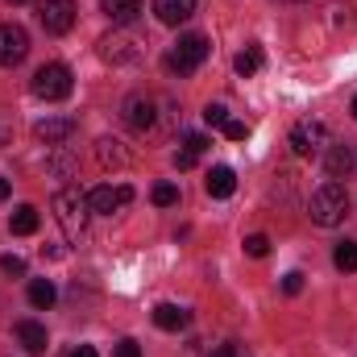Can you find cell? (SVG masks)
Here are the masks:
<instances>
[{
    "mask_svg": "<svg viewBox=\"0 0 357 357\" xmlns=\"http://www.w3.org/2000/svg\"><path fill=\"white\" fill-rule=\"evenodd\" d=\"M307 216H312L320 229H337V225L349 216V191H345V183H337V178L320 183V187L312 191V199H307Z\"/></svg>",
    "mask_w": 357,
    "mask_h": 357,
    "instance_id": "6da1fadb",
    "label": "cell"
},
{
    "mask_svg": "<svg viewBox=\"0 0 357 357\" xmlns=\"http://www.w3.org/2000/svg\"><path fill=\"white\" fill-rule=\"evenodd\" d=\"M54 220L63 225V233L71 237V241H79L84 233H88V220H91V204L88 195L79 191V187H59L54 191Z\"/></svg>",
    "mask_w": 357,
    "mask_h": 357,
    "instance_id": "7a4b0ae2",
    "label": "cell"
},
{
    "mask_svg": "<svg viewBox=\"0 0 357 357\" xmlns=\"http://www.w3.org/2000/svg\"><path fill=\"white\" fill-rule=\"evenodd\" d=\"M142 54H146V38H142L137 29H129V25H116V29L100 42V59L112 63V67L142 63Z\"/></svg>",
    "mask_w": 357,
    "mask_h": 357,
    "instance_id": "3957f363",
    "label": "cell"
},
{
    "mask_svg": "<svg viewBox=\"0 0 357 357\" xmlns=\"http://www.w3.org/2000/svg\"><path fill=\"white\" fill-rule=\"evenodd\" d=\"M208 38L204 33H183L175 46H171V54H167V71L171 75H191V71H199L204 67V59H208Z\"/></svg>",
    "mask_w": 357,
    "mask_h": 357,
    "instance_id": "277c9868",
    "label": "cell"
},
{
    "mask_svg": "<svg viewBox=\"0 0 357 357\" xmlns=\"http://www.w3.org/2000/svg\"><path fill=\"white\" fill-rule=\"evenodd\" d=\"M29 88H33L38 100H50V104H54V100H67V96H71L75 79H71V67H67V63H46V67L33 71V84H29Z\"/></svg>",
    "mask_w": 357,
    "mask_h": 357,
    "instance_id": "5b68a950",
    "label": "cell"
},
{
    "mask_svg": "<svg viewBox=\"0 0 357 357\" xmlns=\"http://www.w3.org/2000/svg\"><path fill=\"white\" fill-rule=\"evenodd\" d=\"M38 25L50 33V38H63L75 29V0H38Z\"/></svg>",
    "mask_w": 357,
    "mask_h": 357,
    "instance_id": "8992f818",
    "label": "cell"
},
{
    "mask_svg": "<svg viewBox=\"0 0 357 357\" xmlns=\"http://www.w3.org/2000/svg\"><path fill=\"white\" fill-rule=\"evenodd\" d=\"M333 142H328V129H324V121H299L295 129H291V150L299 154V158H316V154H324Z\"/></svg>",
    "mask_w": 357,
    "mask_h": 357,
    "instance_id": "52a82bcc",
    "label": "cell"
},
{
    "mask_svg": "<svg viewBox=\"0 0 357 357\" xmlns=\"http://www.w3.org/2000/svg\"><path fill=\"white\" fill-rule=\"evenodd\" d=\"M25 54H29V33H25V25L4 21V25H0V67H17V63H25Z\"/></svg>",
    "mask_w": 357,
    "mask_h": 357,
    "instance_id": "ba28073f",
    "label": "cell"
},
{
    "mask_svg": "<svg viewBox=\"0 0 357 357\" xmlns=\"http://www.w3.org/2000/svg\"><path fill=\"white\" fill-rule=\"evenodd\" d=\"M129 199H133V187H129V183H104V187L88 191L91 212H100V216H112V212H121Z\"/></svg>",
    "mask_w": 357,
    "mask_h": 357,
    "instance_id": "9c48e42d",
    "label": "cell"
},
{
    "mask_svg": "<svg viewBox=\"0 0 357 357\" xmlns=\"http://www.w3.org/2000/svg\"><path fill=\"white\" fill-rule=\"evenodd\" d=\"M121 116H125V125H129V129H137V133H150V129H154V121H158V116H154V100H150V96H142V91H137V96H129V100L121 104Z\"/></svg>",
    "mask_w": 357,
    "mask_h": 357,
    "instance_id": "30bf717a",
    "label": "cell"
},
{
    "mask_svg": "<svg viewBox=\"0 0 357 357\" xmlns=\"http://www.w3.org/2000/svg\"><path fill=\"white\" fill-rule=\"evenodd\" d=\"M324 171H328V178L357 175V146H349V142L328 146V150H324Z\"/></svg>",
    "mask_w": 357,
    "mask_h": 357,
    "instance_id": "8fae6325",
    "label": "cell"
},
{
    "mask_svg": "<svg viewBox=\"0 0 357 357\" xmlns=\"http://www.w3.org/2000/svg\"><path fill=\"white\" fill-rule=\"evenodd\" d=\"M33 133H38V142H46L50 150H54V146H67L71 133H75V116H46V121L33 125Z\"/></svg>",
    "mask_w": 357,
    "mask_h": 357,
    "instance_id": "7c38bea8",
    "label": "cell"
},
{
    "mask_svg": "<svg viewBox=\"0 0 357 357\" xmlns=\"http://www.w3.org/2000/svg\"><path fill=\"white\" fill-rule=\"evenodd\" d=\"M17 345L25 349V354H46V345H50V337H46V324H38V320H17Z\"/></svg>",
    "mask_w": 357,
    "mask_h": 357,
    "instance_id": "4fadbf2b",
    "label": "cell"
},
{
    "mask_svg": "<svg viewBox=\"0 0 357 357\" xmlns=\"http://www.w3.org/2000/svg\"><path fill=\"white\" fill-rule=\"evenodd\" d=\"M154 13L162 25H183L195 17V0H154Z\"/></svg>",
    "mask_w": 357,
    "mask_h": 357,
    "instance_id": "5bb4252c",
    "label": "cell"
},
{
    "mask_svg": "<svg viewBox=\"0 0 357 357\" xmlns=\"http://www.w3.org/2000/svg\"><path fill=\"white\" fill-rule=\"evenodd\" d=\"M100 13L112 25H133L142 17V0H100Z\"/></svg>",
    "mask_w": 357,
    "mask_h": 357,
    "instance_id": "9a60e30c",
    "label": "cell"
},
{
    "mask_svg": "<svg viewBox=\"0 0 357 357\" xmlns=\"http://www.w3.org/2000/svg\"><path fill=\"white\" fill-rule=\"evenodd\" d=\"M96 158H100L104 171H125V167H129V154L121 150L116 137H100V142H96Z\"/></svg>",
    "mask_w": 357,
    "mask_h": 357,
    "instance_id": "2e32d148",
    "label": "cell"
},
{
    "mask_svg": "<svg viewBox=\"0 0 357 357\" xmlns=\"http://www.w3.org/2000/svg\"><path fill=\"white\" fill-rule=\"evenodd\" d=\"M204 187H208L212 199H229V195L237 191V175H233V167H212L208 178H204Z\"/></svg>",
    "mask_w": 357,
    "mask_h": 357,
    "instance_id": "e0dca14e",
    "label": "cell"
},
{
    "mask_svg": "<svg viewBox=\"0 0 357 357\" xmlns=\"http://www.w3.org/2000/svg\"><path fill=\"white\" fill-rule=\"evenodd\" d=\"M154 324H158L162 333H178V328L191 324V312L178 307V303H158V307H154Z\"/></svg>",
    "mask_w": 357,
    "mask_h": 357,
    "instance_id": "ac0fdd59",
    "label": "cell"
},
{
    "mask_svg": "<svg viewBox=\"0 0 357 357\" xmlns=\"http://www.w3.org/2000/svg\"><path fill=\"white\" fill-rule=\"evenodd\" d=\"M8 229H13L17 237H33V233H38V208H33V204H21V208L8 216Z\"/></svg>",
    "mask_w": 357,
    "mask_h": 357,
    "instance_id": "d6986e66",
    "label": "cell"
},
{
    "mask_svg": "<svg viewBox=\"0 0 357 357\" xmlns=\"http://www.w3.org/2000/svg\"><path fill=\"white\" fill-rule=\"evenodd\" d=\"M54 299H59V291H54V282H50V278H33V282H29V303H33L38 312L54 307Z\"/></svg>",
    "mask_w": 357,
    "mask_h": 357,
    "instance_id": "ffe728a7",
    "label": "cell"
},
{
    "mask_svg": "<svg viewBox=\"0 0 357 357\" xmlns=\"http://www.w3.org/2000/svg\"><path fill=\"white\" fill-rule=\"evenodd\" d=\"M233 67H237V75H241V79L258 75V71H262V50H258V46H245V50L233 59Z\"/></svg>",
    "mask_w": 357,
    "mask_h": 357,
    "instance_id": "44dd1931",
    "label": "cell"
},
{
    "mask_svg": "<svg viewBox=\"0 0 357 357\" xmlns=\"http://www.w3.org/2000/svg\"><path fill=\"white\" fill-rule=\"evenodd\" d=\"M50 171L59 178H71L75 175V158H71V150L67 146H54V158H50Z\"/></svg>",
    "mask_w": 357,
    "mask_h": 357,
    "instance_id": "7402d4cb",
    "label": "cell"
},
{
    "mask_svg": "<svg viewBox=\"0 0 357 357\" xmlns=\"http://www.w3.org/2000/svg\"><path fill=\"white\" fill-rule=\"evenodd\" d=\"M333 266L337 270H357V241H341L333 250Z\"/></svg>",
    "mask_w": 357,
    "mask_h": 357,
    "instance_id": "603a6c76",
    "label": "cell"
},
{
    "mask_svg": "<svg viewBox=\"0 0 357 357\" xmlns=\"http://www.w3.org/2000/svg\"><path fill=\"white\" fill-rule=\"evenodd\" d=\"M154 204H158V208L178 204V187H175V183H158V187H154Z\"/></svg>",
    "mask_w": 357,
    "mask_h": 357,
    "instance_id": "cb8c5ba5",
    "label": "cell"
},
{
    "mask_svg": "<svg viewBox=\"0 0 357 357\" xmlns=\"http://www.w3.org/2000/svg\"><path fill=\"white\" fill-rule=\"evenodd\" d=\"M245 254H250V258H266L270 254V237H262V233L245 237Z\"/></svg>",
    "mask_w": 357,
    "mask_h": 357,
    "instance_id": "d4e9b609",
    "label": "cell"
},
{
    "mask_svg": "<svg viewBox=\"0 0 357 357\" xmlns=\"http://www.w3.org/2000/svg\"><path fill=\"white\" fill-rule=\"evenodd\" d=\"M204 121H208L212 129H225V121H229V108H225V104H208V108H204Z\"/></svg>",
    "mask_w": 357,
    "mask_h": 357,
    "instance_id": "484cf974",
    "label": "cell"
},
{
    "mask_svg": "<svg viewBox=\"0 0 357 357\" xmlns=\"http://www.w3.org/2000/svg\"><path fill=\"white\" fill-rule=\"evenodd\" d=\"M225 137H229V142H245V137H250V125L229 116V121H225Z\"/></svg>",
    "mask_w": 357,
    "mask_h": 357,
    "instance_id": "4316f807",
    "label": "cell"
},
{
    "mask_svg": "<svg viewBox=\"0 0 357 357\" xmlns=\"http://www.w3.org/2000/svg\"><path fill=\"white\" fill-rule=\"evenodd\" d=\"M0 270H4V274H13V278H21V274H25V258L4 254V258H0Z\"/></svg>",
    "mask_w": 357,
    "mask_h": 357,
    "instance_id": "83f0119b",
    "label": "cell"
},
{
    "mask_svg": "<svg viewBox=\"0 0 357 357\" xmlns=\"http://www.w3.org/2000/svg\"><path fill=\"white\" fill-rule=\"evenodd\" d=\"M183 150H191V154L199 158V154L208 150V137H204V133H187V137H183Z\"/></svg>",
    "mask_w": 357,
    "mask_h": 357,
    "instance_id": "f1b7e54d",
    "label": "cell"
},
{
    "mask_svg": "<svg viewBox=\"0 0 357 357\" xmlns=\"http://www.w3.org/2000/svg\"><path fill=\"white\" fill-rule=\"evenodd\" d=\"M282 291H287V295H299V291H303V274H299V270H291V274L282 278Z\"/></svg>",
    "mask_w": 357,
    "mask_h": 357,
    "instance_id": "f546056e",
    "label": "cell"
},
{
    "mask_svg": "<svg viewBox=\"0 0 357 357\" xmlns=\"http://www.w3.org/2000/svg\"><path fill=\"white\" fill-rule=\"evenodd\" d=\"M195 162H199V158H195L191 150H175V167H178V171H191Z\"/></svg>",
    "mask_w": 357,
    "mask_h": 357,
    "instance_id": "4dcf8cb0",
    "label": "cell"
},
{
    "mask_svg": "<svg viewBox=\"0 0 357 357\" xmlns=\"http://www.w3.org/2000/svg\"><path fill=\"white\" fill-rule=\"evenodd\" d=\"M116 357H142V349H137V341H116Z\"/></svg>",
    "mask_w": 357,
    "mask_h": 357,
    "instance_id": "1f68e13d",
    "label": "cell"
},
{
    "mask_svg": "<svg viewBox=\"0 0 357 357\" xmlns=\"http://www.w3.org/2000/svg\"><path fill=\"white\" fill-rule=\"evenodd\" d=\"M8 142H13V116L0 112V146H8Z\"/></svg>",
    "mask_w": 357,
    "mask_h": 357,
    "instance_id": "d6a6232c",
    "label": "cell"
},
{
    "mask_svg": "<svg viewBox=\"0 0 357 357\" xmlns=\"http://www.w3.org/2000/svg\"><path fill=\"white\" fill-rule=\"evenodd\" d=\"M212 357H241V354H237V345H220Z\"/></svg>",
    "mask_w": 357,
    "mask_h": 357,
    "instance_id": "836d02e7",
    "label": "cell"
},
{
    "mask_svg": "<svg viewBox=\"0 0 357 357\" xmlns=\"http://www.w3.org/2000/svg\"><path fill=\"white\" fill-rule=\"evenodd\" d=\"M71 357H100L91 345H79V349H71Z\"/></svg>",
    "mask_w": 357,
    "mask_h": 357,
    "instance_id": "e575fe53",
    "label": "cell"
},
{
    "mask_svg": "<svg viewBox=\"0 0 357 357\" xmlns=\"http://www.w3.org/2000/svg\"><path fill=\"white\" fill-rule=\"evenodd\" d=\"M8 191H13V187H8V178H0V199H8Z\"/></svg>",
    "mask_w": 357,
    "mask_h": 357,
    "instance_id": "d590c367",
    "label": "cell"
},
{
    "mask_svg": "<svg viewBox=\"0 0 357 357\" xmlns=\"http://www.w3.org/2000/svg\"><path fill=\"white\" fill-rule=\"evenodd\" d=\"M278 4H299V0H278Z\"/></svg>",
    "mask_w": 357,
    "mask_h": 357,
    "instance_id": "8d00e7d4",
    "label": "cell"
},
{
    "mask_svg": "<svg viewBox=\"0 0 357 357\" xmlns=\"http://www.w3.org/2000/svg\"><path fill=\"white\" fill-rule=\"evenodd\" d=\"M354 116H357V96H354Z\"/></svg>",
    "mask_w": 357,
    "mask_h": 357,
    "instance_id": "74e56055",
    "label": "cell"
},
{
    "mask_svg": "<svg viewBox=\"0 0 357 357\" xmlns=\"http://www.w3.org/2000/svg\"><path fill=\"white\" fill-rule=\"evenodd\" d=\"M8 4H25V0H8Z\"/></svg>",
    "mask_w": 357,
    "mask_h": 357,
    "instance_id": "f35d334b",
    "label": "cell"
}]
</instances>
